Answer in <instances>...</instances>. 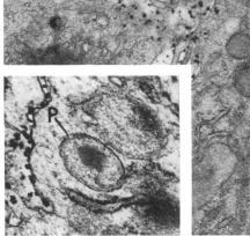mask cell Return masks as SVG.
Wrapping results in <instances>:
<instances>
[{
	"label": "cell",
	"instance_id": "cell-1",
	"mask_svg": "<svg viewBox=\"0 0 250 236\" xmlns=\"http://www.w3.org/2000/svg\"><path fill=\"white\" fill-rule=\"evenodd\" d=\"M71 169L98 186H109L121 176L118 159L98 141L77 139L65 148Z\"/></svg>",
	"mask_w": 250,
	"mask_h": 236
},
{
	"label": "cell",
	"instance_id": "cell-2",
	"mask_svg": "<svg viewBox=\"0 0 250 236\" xmlns=\"http://www.w3.org/2000/svg\"><path fill=\"white\" fill-rule=\"evenodd\" d=\"M228 56L236 60H245L250 57V34L239 32L229 37L226 43Z\"/></svg>",
	"mask_w": 250,
	"mask_h": 236
},
{
	"label": "cell",
	"instance_id": "cell-3",
	"mask_svg": "<svg viewBox=\"0 0 250 236\" xmlns=\"http://www.w3.org/2000/svg\"><path fill=\"white\" fill-rule=\"evenodd\" d=\"M234 86L237 93L245 98H250V66L243 65L234 74Z\"/></svg>",
	"mask_w": 250,
	"mask_h": 236
}]
</instances>
